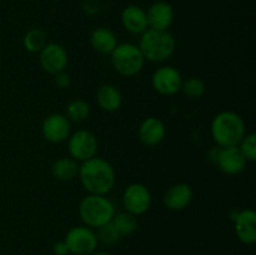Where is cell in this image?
<instances>
[{
    "mask_svg": "<svg viewBox=\"0 0 256 255\" xmlns=\"http://www.w3.org/2000/svg\"><path fill=\"white\" fill-rule=\"evenodd\" d=\"M112 224L114 225L115 229L118 230L120 235L122 236H128V235H132L136 232L138 225V216L130 214L128 212H115V215L112 219Z\"/></svg>",
    "mask_w": 256,
    "mask_h": 255,
    "instance_id": "21",
    "label": "cell"
},
{
    "mask_svg": "<svg viewBox=\"0 0 256 255\" xmlns=\"http://www.w3.org/2000/svg\"><path fill=\"white\" fill-rule=\"evenodd\" d=\"M69 252L75 255H92L96 250L98 240L96 232L86 225L74 226L68 232L65 236Z\"/></svg>",
    "mask_w": 256,
    "mask_h": 255,
    "instance_id": "8",
    "label": "cell"
},
{
    "mask_svg": "<svg viewBox=\"0 0 256 255\" xmlns=\"http://www.w3.org/2000/svg\"><path fill=\"white\" fill-rule=\"evenodd\" d=\"M138 46L145 62H162L174 55L176 40L168 30L148 29L142 34Z\"/></svg>",
    "mask_w": 256,
    "mask_h": 255,
    "instance_id": "3",
    "label": "cell"
},
{
    "mask_svg": "<svg viewBox=\"0 0 256 255\" xmlns=\"http://www.w3.org/2000/svg\"><path fill=\"white\" fill-rule=\"evenodd\" d=\"M192 196H194V192L189 184L178 182V184L172 185L166 190L164 198H162V202L169 210L182 212L192 204Z\"/></svg>",
    "mask_w": 256,
    "mask_h": 255,
    "instance_id": "15",
    "label": "cell"
},
{
    "mask_svg": "<svg viewBox=\"0 0 256 255\" xmlns=\"http://www.w3.org/2000/svg\"><path fill=\"white\" fill-rule=\"evenodd\" d=\"M209 159L220 172L226 175L240 174L244 172L248 164V160L238 146L214 148L209 152Z\"/></svg>",
    "mask_w": 256,
    "mask_h": 255,
    "instance_id": "6",
    "label": "cell"
},
{
    "mask_svg": "<svg viewBox=\"0 0 256 255\" xmlns=\"http://www.w3.org/2000/svg\"><path fill=\"white\" fill-rule=\"evenodd\" d=\"M68 150L75 162H85L96 155L98 139L90 130L80 129L68 138Z\"/></svg>",
    "mask_w": 256,
    "mask_h": 255,
    "instance_id": "7",
    "label": "cell"
},
{
    "mask_svg": "<svg viewBox=\"0 0 256 255\" xmlns=\"http://www.w3.org/2000/svg\"><path fill=\"white\" fill-rule=\"evenodd\" d=\"M52 252L55 255H69V248H68L66 242L64 240L62 242H56L54 245H52Z\"/></svg>",
    "mask_w": 256,
    "mask_h": 255,
    "instance_id": "28",
    "label": "cell"
},
{
    "mask_svg": "<svg viewBox=\"0 0 256 255\" xmlns=\"http://www.w3.org/2000/svg\"><path fill=\"white\" fill-rule=\"evenodd\" d=\"M90 105L82 99H74L66 105L65 116L72 122H82L89 118Z\"/></svg>",
    "mask_w": 256,
    "mask_h": 255,
    "instance_id": "22",
    "label": "cell"
},
{
    "mask_svg": "<svg viewBox=\"0 0 256 255\" xmlns=\"http://www.w3.org/2000/svg\"><path fill=\"white\" fill-rule=\"evenodd\" d=\"M48 44L46 34L42 29H30L22 38V46L29 52H42V48Z\"/></svg>",
    "mask_w": 256,
    "mask_h": 255,
    "instance_id": "23",
    "label": "cell"
},
{
    "mask_svg": "<svg viewBox=\"0 0 256 255\" xmlns=\"http://www.w3.org/2000/svg\"><path fill=\"white\" fill-rule=\"evenodd\" d=\"M146 19L149 29L168 30L174 22V9L166 2H155L146 10Z\"/></svg>",
    "mask_w": 256,
    "mask_h": 255,
    "instance_id": "14",
    "label": "cell"
},
{
    "mask_svg": "<svg viewBox=\"0 0 256 255\" xmlns=\"http://www.w3.org/2000/svg\"><path fill=\"white\" fill-rule=\"evenodd\" d=\"M238 148L248 162H255L256 160V135L255 132H246L242 142H239Z\"/></svg>",
    "mask_w": 256,
    "mask_h": 255,
    "instance_id": "25",
    "label": "cell"
},
{
    "mask_svg": "<svg viewBox=\"0 0 256 255\" xmlns=\"http://www.w3.org/2000/svg\"><path fill=\"white\" fill-rule=\"evenodd\" d=\"M182 90L188 98H192V99H198V98H202V95L206 92V84L202 79L196 76L188 78L186 80H182Z\"/></svg>",
    "mask_w": 256,
    "mask_h": 255,
    "instance_id": "24",
    "label": "cell"
},
{
    "mask_svg": "<svg viewBox=\"0 0 256 255\" xmlns=\"http://www.w3.org/2000/svg\"><path fill=\"white\" fill-rule=\"evenodd\" d=\"M78 172L79 164L72 158H59L52 165V175L59 182H70L78 176Z\"/></svg>",
    "mask_w": 256,
    "mask_h": 255,
    "instance_id": "20",
    "label": "cell"
},
{
    "mask_svg": "<svg viewBox=\"0 0 256 255\" xmlns=\"http://www.w3.org/2000/svg\"><path fill=\"white\" fill-rule=\"evenodd\" d=\"M140 142L146 146H156L166 135V126L159 118L149 116L142 120L138 129Z\"/></svg>",
    "mask_w": 256,
    "mask_h": 255,
    "instance_id": "16",
    "label": "cell"
},
{
    "mask_svg": "<svg viewBox=\"0 0 256 255\" xmlns=\"http://www.w3.org/2000/svg\"><path fill=\"white\" fill-rule=\"evenodd\" d=\"M96 236L99 242H104V244L106 245H114L122 239V235L118 232V230L115 229V226L112 224V222L102 225V226L98 228Z\"/></svg>",
    "mask_w": 256,
    "mask_h": 255,
    "instance_id": "26",
    "label": "cell"
},
{
    "mask_svg": "<svg viewBox=\"0 0 256 255\" xmlns=\"http://www.w3.org/2000/svg\"><path fill=\"white\" fill-rule=\"evenodd\" d=\"M54 82L59 89H68L72 85V79L65 72L54 75Z\"/></svg>",
    "mask_w": 256,
    "mask_h": 255,
    "instance_id": "27",
    "label": "cell"
},
{
    "mask_svg": "<svg viewBox=\"0 0 256 255\" xmlns=\"http://www.w3.org/2000/svg\"><path fill=\"white\" fill-rule=\"evenodd\" d=\"M78 176L82 188L89 194L96 195L109 194L116 182L114 166L104 158H99L96 155L79 165Z\"/></svg>",
    "mask_w": 256,
    "mask_h": 255,
    "instance_id": "1",
    "label": "cell"
},
{
    "mask_svg": "<svg viewBox=\"0 0 256 255\" xmlns=\"http://www.w3.org/2000/svg\"><path fill=\"white\" fill-rule=\"evenodd\" d=\"M96 102L104 112H114L122 105V95L116 86L104 84L96 90Z\"/></svg>",
    "mask_w": 256,
    "mask_h": 255,
    "instance_id": "19",
    "label": "cell"
},
{
    "mask_svg": "<svg viewBox=\"0 0 256 255\" xmlns=\"http://www.w3.org/2000/svg\"><path fill=\"white\" fill-rule=\"evenodd\" d=\"M122 205L125 212L135 216L145 214L152 206V192L142 182H132L122 192Z\"/></svg>",
    "mask_w": 256,
    "mask_h": 255,
    "instance_id": "9",
    "label": "cell"
},
{
    "mask_svg": "<svg viewBox=\"0 0 256 255\" xmlns=\"http://www.w3.org/2000/svg\"><path fill=\"white\" fill-rule=\"evenodd\" d=\"M110 55H112V68L122 76H135L142 72L145 65V59L139 46L132 42L118 44Z\"/></svg>",
    "mask_w": 256,
    "mask_h": 255,
    "instance_id": "5",
    "label": "cell"
},
{
    "mask_svg": "<svg viewBox=\"0 0 256 255\" xmlns=\"http://www.w3.org/2000/svg\"><path fill=\"white\" fill-rule=\"evenodd\" d=\"M42 134L45 140L54 144L65 142L72 134V122L64 114L54 112L42 120Z\"/></svg>",
    "mask_w": 256,
    "mask_h": 255,
    "instance_id": "12",
    "label": "cell"
},
{
    "mask_svg": "<svg viewBox=\"0 0 256 255\" xmlns=\"http://www.w3.org/2000/svg\"><path fill=\"white\" fill-rule=\"evenodd\" d=\"M235 234L244 244H254L256 242V212L252 209H244L232 214Z\"/></svg>",
    "mask_w": 256,
    "mask_h": 255,
    "instance_id": "13",
    "label": "cell"
},
{
    "mask_svg": "<svg viewBox=\"0 0 256 255\" xmlns=\"http://www.w3.org/2000/svg\"><path fill=\"white\" fill-rule=\"evenodd\" d=\"M39 62L45 72L56 75L65 72L69 62V56L64 48L56 42H48L39 52Z\"/></svg>",
    "mask_w": 256,
    "mask_h": 255,
    "instance_id": "11",
    "label": "cell"
},
{
    "mask_svg": "<svg viewBox=\"0 0 256 255\" xmlns=\"http://www.w3.org/2000/svg\"><path fill=\"white\" fill-rule=\"evenodd\" d=\"M118 44L119 42H118L116 35L108 28H96L90 34V45L95 52L100 54H112Z\"/></svg>",
    "mask_w": 256,
    "mask_h": 255,
    "instance_id": "18",
    "label": "cell"
},
{
    "mask_svg": "<svg viewBox=\"0 0 256 255\" xmlns=\"http://www.w3.org/2000/svg\"><path fill=\"white\" fill-rule=\"evenodd\" d=\"M210 132L218 146H238L246 134V125L238 112L224 110L214 116L210 125Z\"/></svg>",
    "mask_w": 256,
    "mask_h": 255,
    "instance_id": "2",
    "label": "cell"
},
{
    "mask_svg": "<svg viewBox=\"0 0 256 255\" xmlns=\"http://www.w3.org/2000/svg\"><path fill=\"white\" fill-rule=\"evenodd\" d=\"M92 255H112V254H109V252H92Z\"/></svg>",
    "mask_w": 256,
    "mask_h": 255,
    "instance_id": "29",
    "label": "cell"
},
{
    "mask_svg": "<svg viewBox=\"0 0 256 255\" xmlns=\"http://www.w3.org/2000/svg\"><path fill=\"white\" fill-rule=\"evenodd\" d=\"M120 20L125 30L132 34H140L149 29L148 26L146 12L138 5H129L124 8L120 15Z\"/></svg>",
    "mask_w": 256,
    "mask_h": 255,
    "instance_id": "17",
    "label": "cell"
},
{
    "mask_svg": "<svg viewBox=\"0 0 256 255\" xmlns=\"http://www.w3.org/2000/svg\"><path fill=\"white\" fill-rule=\"evenodd\" d=\"M182 80L184 79L176 68L172 65H162L152 75V86L160 95L172 96L180 92Z\"/></svg>",
    "mask_w": 256,
    "mask_h": 255,
    "instance_id": "10",
    "label": "cell"
},
{
    "mask_svg": "<svg viewBox=\"0 0 256 255\" xmlns=\"http://www.w3.org/2000/svg\"><path fill=\"white\" fill-rule=\"evenodd\" d=\"M79 215L86 226L98 229L112 222L115 215V206L106 195L89 194L80 202Z\"/></svg>",
    "mask_w": 256,
    "mask_h": 255,
    "instance_id": "4",
    "label": "cell"
}]
</instances>
